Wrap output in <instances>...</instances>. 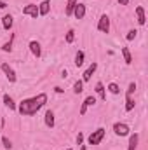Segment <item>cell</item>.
Returning a JSON list of instances; mask_svg holds the SVG:
<instances>
[{"label": "cell", "instance_id": "cell-17", "mask_svg": "<svg viewBox=\"0 0 148 150\" xmlns=\"http://www.w3.org/2000/svg\"><path fill=\"white\" fill-rule=\"evenodd\" d=\"M122 56H124L125 65H132V56H131V51L127 47H122Z\"/></svg>", "mask_w": 148, "mask_h": 150}, {"label": "cell", "instance_id": "cell-30", "mask_svg": "<svg viewBox=\"0 0 148 150\" xmlns=\"http://www.w3.org/2000/svg\"><path fill=\"white\" fill-rule=\"evenodd\" d=\"M118 4H120V5H127V4H129V0H118Z\"/></svg>", "mask_w": 148, "mask_h": 150}, {"label": "cell", "instance_id": "cell-31", "mask_svg": "<svg viewBox=\"0 0 148 150\" xmlns=\"http://www.w3.org/2000/svg\"><path fill=\"white\" fill-rule=\"evenodd\" d=\"M54 91H56L58 94H61V93H63V89H61V87H54Z\"/></svg>", "mask_w": 148, "mask_h": 150}, {"label": "cell", "instance_id": "cell-11", "mask_svg": "<svg viewBox=\"0 0 148 150\" xmlns=\"http://www.w3.org/2000/svg\"><path fill=\"white\" fill-rule=\"evenodd\" d=\"M51 11V2L49 0H44L40 5H38V16H47Z\"/></svg>", "mask_w": 148, "mask_h": 150}, {"label": "cell", "instance_id": "cell-25", "mask_svg": "<svg viewBox=\"0 0 148 150\" xmlns=\"http://www.w3.org/2000/svg\"><path fill=\"white\" fill-rule=\"evenodd\" d=\"M65 40H66V44H72V42H73V40H75V32H73V30H68V32H66Z\"/></svg>", "mask_w": 148, "mask_h": 150}, {"label": "cell", "instance_id": "cell-3", "mask_svg": "<svg viewBox=\"0 0 148 150\" xmlns=\"http://www.w3.org/2000/svg\"><path fill=\"white\" fill-rule=\"evenodd\" d=\"M113 133H115L117 136H129L131 127H129L125 122H115V124H113Z\"/></svg>", "mask_w": 148, "mask_h": 150}, {"label": "cell", "instance_id": "cell-7", "mask_svg": "<svg viewBox=\"0 0 148 150\" xmlns=\"http://www.w3.org/2000/svg\"><path fill=\"white\" fill-rule=\"evenodd\" d=\"M72 16H75L77 19H84V16H85V5L77 2V5L73 7V12H72Z\"/></svg>", "mask_w": 148, "mask_h": 150}, {"label": "cell", "instance_id": "cell-26", "mask_svg": "<svg viewBox=\"0 0 148 150\" xmlns=\"http://www.w3.org/2000/svg\"><path fill=\"white\" fill-rule=\"evenodd\" d=\"M12 38H14V37H12ZM12 38L2 45V51H4V52H11V51H12Z\"/></svg>", "mask_w": 148, "mask_h": 150}, {"label": "cell", "instance_id": "cell-23", "mask_svg": "<svg viewBox=\"0 0 148 150\" xmlns=\"http://www.w3.org/2000/svg\"><path fill=\"white\" fill-rule=\"evenodd\" d=\"M108 91H110L111 94H118V93H120V87H118L115 82H110V84H108Z\"/></svg>", "mask_w": 148, "mask_h": 150}, {"label": "cell", "instance_id": "cell-14", "mask_svg": "<svg viewBox=\"0 0 148 150\" xmlns=\"http://www.w3.org/2000/svg\"><path fill=\"white\" fill-rule=\"evenodd\" d=\"M2 25H4V28H5V30H11V28H12V25H14V18H12L11 14H5V16L2 18Z\"/></svg>", "mask_w": 148, "mask_h": 150}, {"label": "cell", "instance_id": "cell-6", "mask_svg": "<svg viewBox=\"0 0 148 150\" xmlns=\"http://www.w3.org/2000/svg\"><path fill=\"white\" fill-rule=\"evenodd\" d=\"M23 14H25V16H30V18H33V19H37L38 18V5L28 4V5L23 9Z\"/></svg>", "mask_w": 148, "mask_h": 150}, {"label": "cell", "instance_id": "cell-15", "mask_svg": "<svg viewBox=\"0 0 148 150\" xmlns=\"http://www.w3.org/2000/svg\"><path fill=\"white\" fill-rule=\"evenodd\" d=\"M4 103H5V107H7L9 110H18V105L14 103V100H12L9 94H4Z\"/></svg>", "mask_w": 148, "mask_h": 150}, {"label": "cell", "instance_id": "cell-8", "mask_svg": "<svg viewBox=\"0 0 148 150\" xmlns=\"http://www.w3.org/2000/svg\"><path fill=\"white\" fill-rule=\"evenodd\" d=\"M91 105H96V98H94V96H87V98L84 100V103H82V107H80V115H85L87 108H89Z\"/></svg>", "mask_w": 148, "mask_h": 150}, {"label": "cell", "instance_id": "cell-32", "mask_svg": "<svg viewBox=\"0 0 148 150\" xmlns=\"http://www.w3.org/2000/svg\"><path fill=\"white\" fill-rule=\"evenodd\" d=\"M5 7H7V4H5V2H2V0H0V9H5Z\"/></svg>", "mask_w": 148, "mask_h": 150}, {"label": "cell", "instance_id": "cell-20", "mask_svg": "<svg viewBox=\"0 0 148 150\" xmlns=\"http://www.w3.org/2000/svg\"><path fill=\"white\" fill-rule=\"evenodd\" d=\"M84 58H85L84 51H78L77 56H75V67H82V65H84Z\"/></svg>", "mask_w": 148, "mask_h": 150}, {"label": "cell", "instance_id": "cell-21", "mask_svg": "<svg viewBox=\"0 0 148 150\" xmlns=\"http://www.w3.org/2000/svg\"><path fill=\"white\" fill-rule=\"evenodd\" d=\"M134 108V100L132 96H125V112H131Z\"/></svg>", "mask_w": 148, "mask_h": 150}, {"label": "cell", "instance_id": "cell-19", "mask_svg": "<svg viewBox=\"0 0 148 150\" xmlns=\"http://www.w3.org/2000/svg\"><path fill=\"white\" fill-rule=\"evenodd\" d=\"M77 2H78V0H68V2H66V9H65V14H66V16H72L73 7L77 5Z\"/></svg>", "mask_w": 148, "mask_h": 150}, {"label": "cell", "instance_id": "cell-1", "mask_svg": "<svg viewBox=\"0 0 148 150\" xmlns=\"http://www.w3.org/2000/svg\"><path fill=\"white\" fill-rule=\"evenodd\" d=\"M45 103H47V94L40 93L37 96H33V98L23 100L19 103V107H18V112L21 113V115H35L40 108L45 107Z\"/></svg>", "mask_w": 148, "mask_h": 150}, {"label": "cell", "instance_id": "cell-10", "mask_svg": "<svg viewBox=\"0 0 148 150\" xmlns=\"http://www.w3.org/2000/svg\"><path fill=\"white\" fill-rule=\"evenodd\" d=\"M96 68H98V63H92V65L84 72V75H82V82H89V80H91V77H92V74L96 72Z\"/></svg>", "mask_w": 148, "mask_h": 150}, {"label": "cell", "instance_id": "cell-2", "mask_svg": "<svg viewBox=\"0 0 148 150\" xmlns=\"http://www.w3.org/2000/svg\"><path fill=\"white\" fill-rule=\"evenodd\" d=\"M105 127H98L96 131H92L91 134H89V138H87V142H89V145H99L101 143V140L105 138Z\"/></svg>", "mask_w": 148, "mask_h": 150}, {"label": "cell", "instance_id": "cell-13", "mask_svg": "<svg viewBox=\"0 0 148 150\" xmlns=\"http://www.w3.org/2000/svg\"><path fill=\"white\" fill-rule=\"evenodd\" d=\"M136 18H138V23L143 26L145 23H147V16H145V9L141 7V5H138L136 7Z\"/></svg>", "mask_w": 148, "mask_h": 150}, {"label": "cell", "instance_id": "cell-33", "mask_svg": "<svg viewBox=\"0 0 148 150\" xmlns=\"http://www.w3.org/2000/svg\"><path fill=\"white\" fill-rule=\"evenodd\" d=\"M80 150H87V147H85V145H82V147H80Z\"/></svg>", "mask_w": 148, "mask_h": 150}, {"label": "cell", "instance_id": "cell-4", "mask_svg": "<svg viewBox=\"0 0 148 150\" xmlns=\"http://www.w3.org/2000/svg\"><path fill=\"white\" fill-rule=\"evenodd\" d=\"M0 70L5 74V77H7V80H9V82H16V80H18L14 68H12L9 63H2V65H0Z\"/></svg>", "mask_w": 148, "mask_h": 150}, {"label": "cell", "instance_id": "cell-12", "mask_svg": "<svg viewBox=\"0 0 148 150\" xmlns=\"http://www.w3.org/2000/svg\"><path fill=\"white\" fill-rule=\"evenodd\" d=\"M138 142H140V134L138 133L129 134V147H127V150H136L138 149Z\"/></svg>", "mask_w": 148, "mask_h": 150}, {"label": "cell", "instance_id": "cell-27", "mask_svg": "<svg viewBox=\"0 0 148 150\" xmlns=\"http://www.w3.org/2000/svg\"><path fill=\"white\" fill-rule=\"evenodd\" d=\"M136 91V84L134 82H131L129 84V87H127V91H125V96H132V93Z\"/></svg>", "mask_w": 148, "mask_h": 150}, {"label": "cell", "instance_id": "cell-16", "mask_svg": "<svg viewBox=\"0 0 148 150\" xmlns=\"http://www.w3.org/2000/svg\"><path fill=\"white\" fill-rule=\"evenodd\" d=\"M44 120H45V126H47V127H54V122H56V120H54V112L47 110V112H45V119H44Z\"/></svg>", "mask_w": 148, "mask_h": 150}, {"label": "cell", "instance_id": "cell-22", "mask_svg": "<svg viewBox=\"0 0 148 150\" xmlns=\"http://www.w3.org/2000/svg\"><path fill=\"white\" fill-rule=\"evenodd\" d=\"M82 91H84V82H82V80H77L73 84V93L75 94H80Z\"/></svg>", "mask_w": 148, "mask_h": 150}, {"label": "cell", "instance_id": "cell-18", "mask_svg": "<svg viewBox=\"0 0 148 150\" xmlns=\"http://www.w3.org/2000/svg\"><path fill=\"white\" fill-rule=\"evenodd\" d=\"M96 93H98V96H99V100H106V93H105V86L101 84V82H98L96 84Z\"/></svg>", "mask_w": 148, "mask_h": 150}, {"label": "cell", "instance_id": "cell-5", "mask_svg": "<svg viewBox=\"0 0 148 150\" xmlns=\"http://www.w3.org/2000/svg\"><path fill=\"white\" fill-rule=\"evenodd\" d=\"M98 30H99L101 33H108V32H110V18H108L106 14H103V16L99 18V21H98Z\"/></svg>", "mask_w": 148, "mask_h": 150}, {"label": "cell", "instance_id": "cell-24", "mask_svg": "<svg viewBox=\"0 0 148 150\" xmlns=\"http://www.w3.org/2000/svg\"><path fill=\"white\" fill-rule=\"evenodd\" d=\"M2 147L5 150H11L12 149V143H11V140L7 138V136H2Z\"/></svg>", "mask_w": 148, "mask_h": 150}, {"label": "cell", "instance_id": "cell-28", "mask_svg": "<svg viewBox=\"0 0 148 150\" xmlns=\"http://www.w3.org/2000/svg\"><path fill=\"white\" fill-rule=\"evenodd\" d=\"M136 35H138V30H129V32H127V35H125V38L131 42V40H134V38H136Z\"/></svg>", "mask_w": 148, "mask_h": 150}, {"label": "cell", "instance_id": "cell-34", "mask_svg": "<svg viewBox=\"0 0 148 150\" xmlns=\"http://www.w3.org/2000/svg\"><path fill=\"white\" fill-rule=\"evenodd\" d=\"M65 150H73V149H65Z\"/></svg>", "mask_w": 148, "mask_h": 150}, {"label": "cell", "instance_id": "cell-29", "mask_svg": "<svg viewBox=\"0 0 148 150\" xmlns=\"http://www.w3.org/2000/svg\"><path fill=\"white\" fill-rule=\"evenodd\" d=\"M82 143H84V134L78 133V136H77V145H82Z\"/></svg>", "mask_w": 148, "mask_h": 150}, {"label": "cell", "instance_id": "cell-9", "mask_svg": "<svg viewBox=\"0 0 148 150\" xmlns=\"http://www.w3.org/2000/svg\"><path fill=\"white\" fill-rule=\"evenodd\" d=\"M28 45H30V51H32V54H33L35 58H40V56H42V47H40V44H38L37 40H32Z\"/></svg>", "mask_w": 148, "mask_h": 150}]
</instances>
